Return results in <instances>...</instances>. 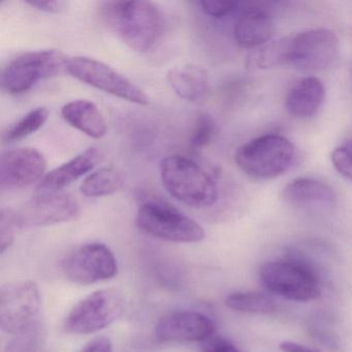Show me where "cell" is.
Segmentation results:
<instances>
[{
    "label": "cell",
    "mask_w": 352,
    "mask_h": 352,
    "mask_svg": "<svg viewBox=\"0 0 352 352\" xmlns=\"http://www.w3.org/2000/svg\"><path fill=\"white\" fill-rule=\"evenodd\" d=\"M339 53L337 34L315 28L259 47L251 55L250 65L258 69L290 65L300 71H322L337 60Z\"/></svg>",
    "instance_id": "6da1fadb"
},
{
    "label": "cell",
    "mask_w": 352,
    "mask_h": 352,
    "mask_svg": "<svg viewBox=\"0 0 352 352\" xmlns=\"http://www.w3.org/2000/svg\"><path fill=\"white\" fill-rule=\"evenodd\" d=\"M100 14L104 25L137 52H149L164 36V13L151 1H106Z\"/></svg>",
    "instance_id": "7a4b0ae2"
},
{
    "label": "cell",
    "mask_w": 352,
    "mask_h": 352,
    "mask_svg": "<svg viewBox=\"0 0 352 352\" xmlns=\"http://www.w3.org/2000/svg\"><path fill=\"white\" fill-rule=\"evenodd\" d=\"M162 184L174 199L192 208H209L218 199L213 175L186 156L172 154L160 162Z\"/></svg>",
    "instance_id": "3957f363"
},
{
    "label": "cell",
    "mask_w": 352,
    "mask_h": 352,
    "mask_svg": "<svg viewBox=\"0 0 352 352\" xmlns=\"http://www.w3.org/2000/svg\"><path fill=\"white\" fill-rule=\"evenodd\" d=\"M234 160L250 178L272 180L290 170L296 160V148L282 135H265L241 146Z\"/></svg>",
    "instance_id": "277c9868"
},
{
    "label": "cell",
    "mask_w": 352,
    "mask_h": 352,
    "mask_svg": "<svg viewBox=\"0 0 352 352\" xmlns=\"http://www.w3.org/2000/svg\"><path fill=\"white\" fill-rule=\"evenodd\" d=\"M135 223L146 234L174 243H197L205 239L204 228L168 201L147 197L140 205Z\"/></svg>",
    "instance_id": "5b68a950"
},
{
    "label": "cell",
    "mask_w": 352,
    "mask_h": 352,
    "mask_svg": "<svg viewBox=\"0 0 352 352\" xmlns=\"http://www.w3.org/2000/svg\"><path fill=\"white\" fill-rule=\"evenodd\" d=\"M263 285L286 300L308 302L320 294V282L315 270L300 258L267 261L259 270Z\"/></svg>",
    "instance_id": "8992f818"
},
{
    "label": "cell",
    "mask_w": 352,
    "mask_h": 352,
    "mask_svg": "<svg viewBox=\"0 0 352 352\" xmlns=\"http://www.w3.org/2000/svg\"><path fill=\"white\" fill-rule=\"evenodd\" d=\"M61 51H30L12 59L1 74V87L12 96L25 94L42 80L56 77L67 67Z\"/></svg>",
    "instance_id": "52a82bcc"
},
{
    "label": "cell",
    "mask_w": 352,
    "mask_h": 352,
    "mask_svg": "<svg viewBox=\"0 0 352 352\" xmlns=\"http://www.w3.org/2000/svg\"><path fill=\"white\" fill-rule=\"evenodd\" d=\"M67 73L86 85L112 94L133 104H149L147 94L110 65L85 56L67 58Z\"/></svg>",
    "instance_id": "ba28073f"
},
{
    "label": "cell",
    "mask_w": 352,
    "mask_h": 352,
    "mask_svg": "<svg viewBox=\"0 0 352 352\" xmlns=\"http://www.w3.org/2000/svg\"><path fill=\"white\" fill-rule=\"evenodd\" d=\"M124 312V300L115 289H100L80 300L67 315L69 333H94L114 323Z\"/></svg>",
    "instance_id": "9c48e42d"
},
{
    "label": "cell",
    "mask_w": 352,
    "mask_h": 352,
    "mask_svg": "<svg viewBox=\"0 0 352 352\" xmlns=\"http://www.w3.org/2000/svg\"><path fill=\"white\" fill-rule=\"evenodd\" d=\"M41 294L32 281L5 284L0 289V327L5 333L16 335L34 324L40 312Z\"/></svg>",
    "instance_id": "30bf717a"
},
{
    "label": "cell",
    "mask_w": 352,
    "mask_h": 352,
    "mask_svg": "<svg viewBox=\"0 0 352 352\" xmlns=\"http://www.w3.org/2000/svg\"><path fill=\"white\" fill-rule=\"evenodd\" d=\"M63 270L74 283L89 285L114 278L118 273V263L108 246L90 243L69 254L63 261Z\"/></svg>",
    "instance_id": "8fae6325"
},
{
    "label": "cell",
    "mask_w": 352,
    "mask_h": 352,
    "mask_svg": "<svg viewBox=\"0 0 352 352\" xmlns=\"http://www.w3.org/2000/svg\"><path fill=\"white\" fill-rule=\"evenodd\" d=\"M79 215V204L72 195L42 192L15 212V219L18 228H32L73 221Z\"/></svg>",
    "instance_id": "7c38bea8"
},
{
    "label": "cell",
    "mask_w": 352,
    "mask_h": 352,
    "mask_svg": "<svg viewBox=\"0 0 352 352\" xmlns=\"http://www.w3.org/2000/svg\"><path fill=\"white\" fill-rule=\"evenodd\" d=\"M47 160L34 148H18L5 152L0 158V186L3 189L23 188L42 180Z\"/></svg>",
    "instance_id": "4fadbf2b"
},
{
    "label": "cell",
    "mask_w": 352,
    "mask_h": 352,
    "mask_svg": "<svg viewBox=\"0 0 352 352\" xmlns=\"http://www.w3.org/2000/svg\"><path fill=\"white\" fill-rule=\"evenodd\" d=\"M215 323L197 311H176L162 317L155 327V339L162 343H190L209 340Z\"/></svg>",
    "instance_id": "5bb4252c"
},
{
    "label": "cell",
    "mask_w": 352,
    "mask_h": 352,
    "mask_svg": "<svg viewBox=\"0 0 352 352\" xmlns=\"http://www.w3.org/2000/svg\"><path fill=\"white\" fill-rule=\"evenodd\" d=\"M98 148H88L65 164L45 175L38 182V189L42 192H56L91 172L100 160Z\"/></svg>",
    "instance_id": "9a60e30c"
},
{
    "label": "cell",
    "mask_w": 352,
    "mask_h": 352,
    "mask_svg": "<svg viewBox=\"0 0 352 352\" xmlns=\"http://www.w3.org/2000/svg\"><path fill=\"white\" fill-rule=\"evenodd\" d=\"M324 100L325 88L322 82L316 77L305 78L288 92L285 109L294 118H312L320 110Z\"/></svg>",
    "instance_id": "2e32d148"
},
{
    "label": "cell",
    "mask_w": 352,
    "mask_h": 352,
    "mask_svg": "<svg viewBox=\"0 0 352 352\" xmlns=\"http://www.w3.org/2000/svg\"><path fill=\"white\" fill-rule=\"evenodd\" d=\"M274 34L271 16L261 8H247L234 25V40L245 48L261 47L269 43Z\"/></svg>",
    "instance_id": "e0dca14e"
},
{
    "label": "cell",
    "mask_w": 352,
    "mask_h": 352,
    "mask_svg": "<svg viewBox=\"0 0 352 352\" xmlns=\"http://www.w3.org/2000/svg\"><path fill=\"white\" fill-rule=\"evenodd\" d=\"M65 122L92 139H102L108 131L106 119L96 104L86 100H73L61 109Z\"/></svg>",
    "instance_id": "ac0fdd59"
},
{
    "label": "cell",
    "mask_w": 352,
    "mask_h": 352,
    "mask_svg": "<svg viewBox=\"0 0 352 352\" xmlns=\"http://www.w3.org/2000/svg\"><path fill=\"white\" fill-rule=\"evenodd\" d=\"M282 195L287 203L298 207H327L336 201L335 191L329 185L310 178L292 180L284 187Z\"/></svg>",
    "instance_id": "d6986e66"
},
{
    "label": "cell",
    "mask_w": 352,
    "mask_h": 352,
    "mask_svg": "<svg viewBox=\"0 0 352 352\" xmlns=\"http://www.w3.org/2000/svg\"><path fill=\"white\" fill-rule=\"evenodd\" d=\"M168 81L177 96L190 102L201 100L209 88L207 72L199 65H177L168 72Z\"/></svg>",
    "instance_id": "ffe728a7"
},
{
    "label": "cell",
    "mask_w": 352,
    "mask_h": 352,
    "mask_svg": "<svg viewBox=\"0 0 352 352\" xmlns=\"http://www.w3.org/2000/svg\"><path fill=\"white\" fill-rule=\"evenodd\" d=\"M124 179L112 168H102L86 177L80 186L82 195L88 197H102L114 195L122 189Z\"/></svg>",
    "instance_id": "44dd1931"
},
{
    "label": "cell",
    "mask_w": 352,
    "mask_h": 352,
    "mask_svg": "<svg viewBox=\"0 0 352 352\" xmlns=\"http://www.w3.org/2000/svg\"><path fill=\"white\" fill-rule=\"evenodd\" d=\"M228 308L242 313L267 314L275 310V302L258 292H234L226 298Z\"/></svg>",
    "instance_id": "7402d4cb"
},
{
    "label": "cell",
    "mask_w": 352,
    "mask_h": 352,
    "mask_svg": "<svg viewBox=\"0 0 352 352\" xmlns=\"http://www.w3.org/2000/svg\"><path fill=\"white\" fill-rule=\"evenodd\" d=\"M49 118V111L46 108H36L14 123L3 133L5 143H13L30 137L44 126Z\"/></svg>",
    "instance_id": "603a6c76"
},
{
    "label": "cell",
    "mask_w": 352,
    "mask_h": 352,
    "mask_svg": "<svg viewBox=\"0 0 352 352\" xmlns=\"http://www.w3.org/2000/svg\"><path fill=\"white\" fill-rule=\"evenodd\" d=\"M42 342V327L34 322L21 333L14 335L3 352H38Z\"/></svg>",
    "instance_id": "cb8c5ba5"
},
{
    "label": "cell",
    "mask_w": 352,
    "mask_h": 352,
    "mask_svg": "<svg viewBox=\"0 0 352 352\" xmlns=\"http://www.w3.org/2000/svg\"><path fill=\"white\" fill-rule=\"evenodd\" d=\"M217 125L211 115L201 113L195 120L190 135V146L195 150L207 147L215 137Z\"/></svg>",
    "instance_id": "d4e9b609"
},
{
    "label": "cell",
    "mask_w": 352,
    "mask_h": 352,
    "mask_svg": "<svg viewBox=\"0 0 352 352\" xmlns=\"http://www.w3.org/2000/svg\"><path fill=\"white\" fill-rule=\"evenodd\" d=\"M18 228L15 219V212L1 210L0 212V251L5 253L13 244L15 230Z\"/></svg>",
    "instance_id": "484cf974"
},
{
    "label": "cell",
    "mask_w": 352,
    "mask_h": 352,
    "mask_svg": "<svg viewBox=\"0 0 352 352\" xmlns=\"http://www.w3.org/2000/svg\"><path fill=\"white\" fill-rule=\"evenodd\" d=\"M331 162L338 173L352 181V141L339 146L331 153Z\"/></svg>",
    "instance_id": "4316f807"
},
{
    "label": "cell",
    "mask_w": 352,
    "mask_h": 352,
    "mask_svg": "<svg viewBox=\"0 0 352 352\" xmlns=\"http://www.w3.org/2000/svg\"><path fill=\"white\" fill-rule=\"evenodd\" d=\"M199 5L206 15L214 18H223L236 12L241 3L230 0H203Z\"/></svg>",
    "instance_id": "83f0119b"
},
{
    "label": "cell",
    "mask_w": 352,
    "mask_h": 352,
    "mask_svg": "<svg viewBox=\"0 0 352 352\" xmlns=\"http://www.w3.org/2000/svg\"><path fill=\"white\" fill-rule=\"evenodd\" d=\"M26 3L38 11L50 14L63 13L69 8V3L63 0H30Z\"/></svg>",
    "instance_id": "f1b7e54d"
},
{
    "label": "cell",
    "mask_w": 352,
    "mask_h": 352,
    "mask_svg": "<svg viewBox=\"0 0 352 352\" xmlns=\"http://www.w3.org/2000/svg\"><path fill=\"white\" fill-rule=\"evenodd\" d=\"M204 352H243L236 345L224 339H214L208 342Z\"/></svg>",
    "instance_id": "f546056e"
},
{
    "label": "cell",
    "mask_w": 352,
    "mask_h": 352,
    "mask_svg": "<svg viewBox=\"0 0 352 352\" xmlns=\"http://www.w3.org/2000/svg\"><path fill=\"white\" fill-rule=\"evenodd\" d=\"M112 343L107 337H98L90 341L82 352H112Z\"/></svg>",
    "instance_id": "4dcf8cb0"
},
{
    "label": "cell",
    "mask_w": 352,
    "mask_h": 352,
    "mask_svg": "<svg viewBox=\"0 0 352 352\" xmlns=\"http://www.w3.org/2000/svg\"><path fill=\"white\" fill-rule=\"evenodd\" d=\"M279 348L283 352H320L315 348L308 347V346L292 341L282 342Z\"/></svg>",
    "instance_id": "1f68e13d"
},
{
    "label": "cell",
    "mask_w": 352,
    "mask_h": 352,
    "mask_svg": "<svg viewBox=\"0 0 352 352\" xmlns=\"http://www.w3.org/2000/svg\"><path fill=\"white\" fill-rule=\"evenodd\" d=\"M351 73H352V69H351Z\"/></svg>",
    "instance_id": "d6a6232c"
}]
</instances>
